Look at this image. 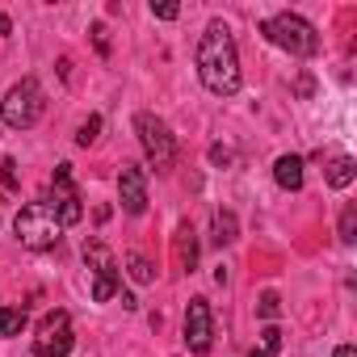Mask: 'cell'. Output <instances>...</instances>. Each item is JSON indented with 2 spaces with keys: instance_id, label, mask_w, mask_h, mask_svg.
Here are the masks:
<instances>
[{
  "instance_id": "6da1fadb",
  "label": "cell",
  "mask_w": 357,
  "mask_h": 357,
  "mask_svg": "<svg viewBox=\"0 0 357 357\" xmlns=\"http://www.w3.org/2000/svg\"><path fill=\"white\" fill-rule=\"evenodd\" d=\"M198 76L215 97L240 93V51H236V38L223 22H211L202 43H198Z\"/></svg>"
},
{
  "instance_id": "7a4b0ae2",
  "label": "cell",
  "mask_w": 357,
  "mask_h": 357,
  "mask_svg": "<svg viewBox=\"0 0 357 357\" xmlns=\"http://www.w3.org/2000/svg\"><path fill=\"white\" fill-rule=\"evenodd\" d=\"M261 34H265L273 47L298 55V59H311V55L319 51V34H315V26H311L307 17H298V13H278V17L261 22Z\"/></svg>"
},
{
  "instance_id": "3957f363",
  "label": "cell",
  "mask_w": 357,
  "mask_h": 357,
  "mask_svg": "<svg viewBox=\"0 0 357 357\" xmlns=\"http://www.w3.org/2000/svg\"><path fill=\"white\" fill-rule=\"evenodd\" d=\"M43 109H47L43 84H38L34 76H22V80L5 93V101H0V122L13 126V130H30V126L43 118Z\"/></svg>"
},
{
  "instance_id": "277c9868",
  "label": "cell",
  "mask_w": 357,
  "mask_h": 357,
  "mask_svg": "<svg viewBox=\"0 0 357 357\" xmlns=\"http://www.w3.org/2000/svg\"><path fill=\"white\" fill-rule=\"evenodd\" d=\"M135 130H139V143L147 151V164L155 172H172V164H176V139L164 126V118H155V114L143 109V114H135Z\"/></svg>"
},
{
  "instance_id": "5b68a950",
  "label": "cell",
  "mask_w": 357,
  "mask_h": 357,
  "mask_svg": "<svg viewBox=\"0 0 357 357\" xmlns=\"http://www.w3.org/2000/svg\"><path fill=\"white\" fill-rule=\"evenodd\" d=\"M17 240L26 244V248H55L59 244V219H55V211L47 206V202H30V206H22V215H17Z\"/></svg>"
},
{
  "instance_id": "8992f818",
  "label": "cell",
  "mask_w": 357,
  "mask_h": 357,
  "mask_svg": "<svg viewBox=\"0 0 357 357\" xmlns=\"http://www.w3.org/2000/svg\"><path fill=\"white\" fill-rule=\"evenodd\" d=\"M84 265H89V273H93V298H97V303H109V298L118 294V282H122L114 252H109L101 240H93V244H84Z\"/></svg>"
},
{
  "instance_id": "52a82bcc",
  "label": "cell",
  "mask_w": 357,
  "mask_h": 357,
  "mask_svg": "<svg viewBox=\"0 0 357 357\" xmlns=\"http://www.w3.org/2000/svg\"><path fill=\"white\" fill-rule=\"evenodd\" d=\"M76 344L72 336V315L68 311H47L34 336V357H68Z\"/></svg>"
},
{
  "instance_id": "ba28073f",
  "label": "cell",
  "mask_w": 357,
  "mask_h": 357,
  "mask_svg": "<svg viewBox=\"0 0 357 357\" xmlns=\"http://www.w3.org/2000/svg\"><path fill=\"white\" fill-rule=\"evenodd\" d=\"M47 206L55 211L59 227H72V223H80L84 206H80V194H76V185H72V164H59V168H55V176H51V198H47Z\"/></svg>"
},
{
  "instance_id": "9c48e42d",
  "label": "cell",
  "mask_w": 357,
  "mask_h": 357,
  "mask_svg": "<svg viewBox=\"0 0 357 357\" xmlns=\"http://www.w3.org/2000/svg\"><path fill=\"white\" fill-rule=\"evenodd\" d=\"M215 344V319H211V303L206 298H190L185 307V349L194 357H206Z\"/></svg>"
},
{
  "instance_id": "30bf717a",
  "label": "cell",
  "mask_w": 357,
  "mask_h": 357,
  "mask_svg": "<svg viewBox=\"0 0 357 357\" xmlns=\"http://www.w3.org/2000/svg\"><path fill=\"white\" fill-rule=\"evenodd\" d=\"M118 198H122L126 215H143L147 211V176H143L139 164H122V172H118Z\"/></svg>"
},
{
  "instance_id": "8fae6325",
  "label": "cell",
  "mask_w": 357,
  "mask_h": 357,
  "mask_svg": "<svg viewBox=\"0 0 357 357\" xmlns=\"http://www.w3.org/2000/svg\"><path fill=\"white\" fill-rule=\"evenodd\" d=\"M172 248H176V265H181V273H194V269H198V236H194V223H190V219L176 223Z\"/></svg>"
},
{
  "instance_id": "7c38bea8",
  "label": "cell",
  "mask_w": 357,
  "mask_h": 357,
  "mask_svg": "<svg viewBox=\"0 0 357 357\" xmlns=\"http://www.w3.org/2000/svg\"><path fill=\"white\" fill-rule=\"evenodd\" d=\"M273 181H278L282 190L298 194V190H303V160H298V155H278V164H273Z\"/></svg>"
},
{
  "instance_id": "4fadbf2b",
  "label": "cell",
  "mask_w": 357,
  "mask_h": 357,
  "mask_svg": "<svg viewBox=\"0 0 357 357\" xmlns=\"http://www.w3.org/2000/svg\"><path fill=\"white\" fill-rule=\"evenodd\" d=\"M353 176H357L353 155H336V160L328 164V185H332V190H349V185H353Z\"/></svg>"
},
{
  "instance_id": "5bb4252c",
  "label": "cell",
  "mask_w": 357,
  "mask_h": 357,
  "mask_svg": "<svg viewBox=\"0 0 357 357\" xmlns=\"http://www.w3.org/2000/svg\"><path fill=\"white\" fill-rule=\"evenodd\" d=\"M236 236H240V223H236V215L231 211H215V244L219 248H227V244H236Z\"/></svg>"
},
{
  "instance_id": "9a60e30c",
  "label": "cell",
  "mask_w": 357,
  "mask_h": 357,
  "mask_svg": "<svg viewBox=\"0 0 357 357\" xmlns=\"http://www.w3.org/2000/svg\"><path fill=\"white\" fill-rule=\"evenodd\" d=\"M30 324L26 307H0V336H22Z\"/></svg>"
},
{
  "instance_id": "2e32d148",
  "label": "cell",
  "mask_w": 357,
  "mask_h": 357,
  "mask_svg": "<svg viewBox=\"0 0 357 357\" xmlns=\"http://www.w3.org/2000/svg\"><path fill=\"white\" fill-rule=\"evenodd\" d=\"M126 273L139 282V286H147V282H155V273H151V265H147V257H139V252H130L126 257Z\"/></svg>"
},
{
  "instance_id": "e0dca14e",
  "label": "cell",
  "mask_w": 357,
  "mask_h": 357,
  "mask_svg": "<svg viewBox=\"0 0 357 357\" xmlns=\"http://www.w3.org/2000/svg\"><path fill=\"white\" fill-rule=\"evenodd\" d=\"M97 135H101V114H89V118L80 122V130H76V143H80V147H93Z\"/></svg>"
},
{
  "instance_id": "ac0fdd59",
  "label": "cell",
  "mask_w": 357,
  "mask_h": 357,
  "mask_svg": "<svg viewBox=\"0 0 357 357\" xmlns=\"http://www.w3.org/2000/svg\"><path fill=\"white\" fill-rule=\"evenodd\" d=\"M353 240H357V206L349 202L340 211V244H353Z\"/></svg>"
},
{
  "instance_id": "d6986e66",
  "label": "cell",
  "mask_w": 357,
  "mask_h": 357,
  "mask_svg": "<svg viewBox=\"0 0 357 357\" xmlns=\"http://www.w3.org/2000/svg\"><path fill=\"white\" fill-rule=\"evenodd\" d=\"M278 311H282V298H278L273 290H265L261 303H257V315H261V319H278Z\"/></svg>"
},
{
  "instance_id": "ffe728a7",
  "label": "cell",
  "mask_w": 357,
  "mask_h": 357,
  "mask_svg": "<svg viewBox=\"0 0 357 357\" xmlns=\"http://www.w3.org/2000/svg\"><path fill=\"white\" fill-rule=\"evenodd\" d=\"M261 336H265V349H261L265 357H273V353H282V328H278V324H269V328H265Z\"/></svg>"
},
{
  "instance_id": "44dd1931",
  "label": "cell",
  "mask_w": 357,
  "mask_h": 357,
  "mask_svg": "<svg viewBox=\"0 0 357 357\" xmlns=\"http://www.w3.org/2000/svg\"><path fill=\"white\" fill-rule=\"evenodd\" d=\"M89 34H93V47H97V55H109V30H105V26L97 22V26H93Z\"/></svg>"
},
{
  "instance_id": "7402d4cb",
  "label": "cell",
  "mask_w": 357,
  "mask_h": 357,
  "mask_svg": "<svg viewBox=\"0 0 357 357\" xmlns=\"http://www.w3.org/2000/svg\"><path fill=\"white\" fill-rule=\"evenodd\" d=\"M0 181H5V190H17V164L13 160H0Z\"/></svg>"
},
{
  "instance_id": "603a6c76",
  "label": "cell",
  "mask_w": 357,
  "mask_h": 357,
  "mask_svg": "<svg viewBox=\"0 0 357 357\" xmlns=\"http://www.w3.org/2000/svg\"><path fill=\"white\" fill-rule=\"evenodd\" d=\"M151 17H160V22H176V17H181V5H151Z\"/></svg>"
},
{
  "instance_id": "cb8c5ba5",
  "label": "cell",
  "mask_w": 357,
  "mask_h": 357,
  "mask_svg": "<svg viewBox=\"0 0 357 357\" xmlns=\"http://www.w3.org/2000/svg\"><path fill=\"white\" fill-rule=\"evenodd\" d=\"M294 93H298V97H311V93H315V80H311V76H298Z\"/></svg>"
},
{
  "instance_id": "d4e9b609",
  "label": "cell",
  "mask_w": 357,
  "mask_h": 357,
  "mask_svg": "<svg viewBox=\"0 0 357 357\" xmlns=\"http://www.w3.org/2000/svg\"><path fill=\"white\" fill-rule=\"evenodd\" d=\"M227 160H231V151H227L223 143H215V147H211V164H227Z\"/></svg>"
},
{
  "instance_id": "484cf974",
  "label": "cell",
  "mask_w": 357,
  "mask_h": 357,
  "mask_svg": "<svg viewBox=\"0 0 357 357\" xmlns=\"http://www.w3.org/2000/svg\"><path fill=\"white\" fill-rule=\"evenodd\" d=\"M332 357H357V349H353V344H340V349H336Z\"/></svg>"
},
{
  "instance_id": "4316f807",
  "label": "cell",
  "mask_w": 357,
  "mask_h": 357,
  "mask_svg": "<svg viewBox=\"0 0 357 357\" xmlns=\"http://www.w3.org/2000/svg\"><path fill=\"white\" fill-rule=\"evenodd\" d=\"M0 34H13V22H9L5 13H0Z\"/></svg>"
},
{
  "instance_id": "83f0119b",
  "label": "cell",
  "mask_w": 357,
  "mask_h": 357,
  "mask_svg": "<svg viewBox=\"0 0 357 357\" xmlns=\"http://www.w3.org/2000/svg\"><path fill=\"white\" fill-rule=\"evenodd\" d=\"M248 357H265V353H261V349H252V353H248Z\"/></svg>"
}]
</instances>
